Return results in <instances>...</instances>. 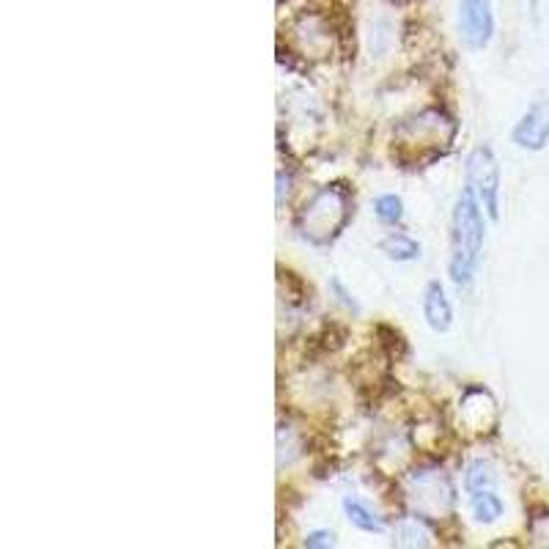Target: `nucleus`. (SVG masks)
Listing matches in <instances>:
<instances>
[{
    "mask_svg": "<svg viewBox=\"0 0 549 549\" xmlns=\"http://www.w3.org/2000/svg\"><path fill=\"white\" fill-rule=\"evenodd\" d=\"M464 182L473 190L475 198L481 201L489 220L500 217V184H503V171L492 146H475L467 160H464Z\"/></svg>",
    "mask_w": 549,
    "mask_h": 549,
    "instance_id": "obj_3",
    "label": "nucleus"
},
{
    "mask_svg": "<svg viewBox=\"0 0 549 549\" xmlns=\"http://www.w3.org/2000/svg\"><path fill=\"white\" fill-rule=\"evenodd\" d=\"M486 212L470 187H464L451 215V259L448 278L456 289H470L478 278L486 248Z\"/></svg>",
    "mask_w": 549,
    "mask_h": 549,
    "instance_id": "obj_1",
    "label": "nucleus"
},
{
    "mask_svg": "<svg viewBox=\"0 0 549 549\" xmlns=\"http://www.w3.org/2000/svg\"><path fill=\"white\" fill-rule=\"evenodd\" d=\"M456 31L464 50L481 53L495 39V3L492 0H459Z\"/></svg>",
    "mask_w": 549,
    "mask_h": 549,
    "instance_id": "obj_4",
    "label": "nucleus"
},
{
    "mask_svg": "<svg viewBox=\"0 0 549 549\" xmlns=\"http://www.w3.org/2000/svg\"><path fill=\"white\" fill-rule=\"evenodd\" d=\"M470 514L478 525H495L497 519L506 514V503L495 489H486V492L470 495Z\"/></svg>",
    "mask_w": 549,
    "mask_h": 549,
    "instance_id": "obj_11",
    "label": "nucleus"
},
{
    "mask_svg": "<svg viewBox=\"0 0 549 549\" xmlns=\"http://www.w3.org/2000/svg\"><path fill=\"white\" fill-rule=\"evenodd\" d=\"M423 319L434 333H448L453 327L451 297L445 294V286L440 280H429L423 289Z\"/></svg>",
    "mask_w": 549,
    "mask_h": 549,
    "instance_id": "obj_8",
    "label": "nucleus"
},
{
    "mask_svg": "<svg viewBox=\"0 0 549 549\" xmlns=\"http://www.w3.org/2000/svg\"><path fill=\"white\" fill-rule=\"evenodd\" d=\"M401 143H420V146H429L431 143H445L451 146L453 135H456V124L453 119H448L442 110H423L415 119L404 121L399 130H396Z\"/></svg>",
    "mask_w": 549,
    "mask_h": 549,
    "instance_id": "obj_5",
    "label": "nucleus"
},
{
    "mask_svg": "<svg viewBox=\"0 0 549 549\" xmlns=\"http://www.w3.org/2000/svg\"><path fill=\"white\" fill-rule=\"evenodd\" d=\"M410 484V500L415 503L418 517H423L429 500H434V511H437V514H442V511H448V508L453 506V497H437V492H453L448 475L437 473V470H415L410 478Z\"/></svg>",
    "mask_w": 549,
    "mask_h": 549,
    "instance_id": "obj_7",
    "label": "nucleus"
},
{
    "mask_svg": "<svg viewBox=\"0 0 549 549\" xmlns=\"http://www.w3.org/2000/svg\"><path fill=\"white\" fill-rule=\"evenodd\" d=\"M341 508H344L346 519L352 522V528L363 530V533H385V519L379 517L374 508L363 503V500H357V497H344L341 500Z\"/></svg>",
    "mask_w": 549,
    "mask_h": 549,
    "instance_id": "obj_10",
    "label": "nucleus"
},
{
    "mask_svg": "<svg viewBox=\"0 0 549 549\" xmlns=\"http://www.w3.org/2000/svg\"><path fill=\"white\" fill-rule=\"evenodd\" d=\"M374 215L385 226H399L404 220V201L396 193H382L374 201Z\"/></svg>",
    "mask_w": 549,
    "mask_h": 549,
    "instance_id": "obj_13",
    "label": "nucleus"
},
{
    "mask_svg": "<svg viewBox=\"0 0 549 549\" xmlns=\"http://www.w3.org/2000/svg\"><path fill=\"white\" fill-rule=\"evenodd\" d=\"M511 143L522 151H544L549 146V102L536 99L511 130Z\"/></svg>",
    "mask_w": 549,
    "mask_h": 549,
    "instance_id": "obj_6",
    "label": "nucleus"
},
{
    "mask_svg": "<svg viewBox=\"0 0 549 549\" xmlns=\"http://www.w3.org/2000/svg\"><path fill=\"white\" fill-rule=\"evenodd\" d=\"M330 291H333L335 302H338L341 308H346V311H352V313L363 311V308H360V302H357V297L352 294V291L346 289V283L341 278H330Z\"/></svg>",
    "mask_w": 549,
    "mask_h": 549,
    "instance_id": "obj_15",
    "label": "nucleus"
},
{
    "mask_svg": "<svg viewBox=\"0 0 549 549\" xmlns=\"http://www.w3.org/2000/svg\"><path fill=\"white\" fill-rule=\"evenodd\" d=\"M399 539H396V544H401V547H429V533L420 528L418 525V517L412 519H404L399 525V533H396Z\"/></svg>",
    "mask_w": 549,
    "mask_h": 549,
    "instance_id": "obj_14",
    "label": "nucleus"
},
{
    "mask_svg": "<svg viewBox=\"0 0 549 549\" xmlns=\"http://www.w3.org/2000/svg\"><path fill=\"white\" fill-rule=\"evenodd\" d=\"M379 250L385 253V259L396 261V264H407V261H418L423 256V248L415 237L407 231H390L379 242Z\"/></svg>",
    "mask_w": 549,
    "mask_h": 549,
    "instance_id": "obj_9",
    "label": "nucleus"
},
{
    "mask_svg": "<svg viewBox=\"0 0 549 549\" xmlns=\"http://www.w3.org/2000/svg\"><path fill=\"white\" fill-rule=\"evenodd\" d=\"M486 489H497L495 467L486 459H475L464 470V492L467 495H478V492H486Z\"/></svg>",
    "mask_w": 549,
    "mask_h": 549,
    "instance_id": "obj_12",
    "label": "nucleus"
},
{
    "mask_svg": "<svg viewBox=\"0 0 549 549\" xmlns=\"http://www.w3.org/2000/svg\"><path fill=\"white\" fill-rule=\"evenodd\" d=\"M352 206H355L352 195L341 184H327L322 190H316L302 204L300 217H297L302 239H308L311 245H330L355 215Z\"/></svg>",
    "mask_w": 549,
    "mask_h": 549,
    "instance_id": "obj_2",
    "label": "nucleus"
},
{
    "mask_svg": "<svg viewBox=\"0 0 549 549\" xmlns=\"http://www.w3.org/2000/svg\"><path fill=\"white\" fill-rule=\"evenodd\" d=\"M308 549H330L335 547L338 541H335V533L333 530H313V533H308L305 536V541H302Z\"/></svg>",
    "mask_w": 549,
    "mask_h": 549,
    "instance_id": "obj_16",
    "label": "nucleus"
}]
</instances>
